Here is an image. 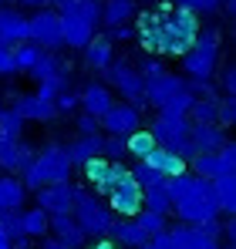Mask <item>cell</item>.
Returning a JSON list of instances; mask_svg holds the SVG:
<instances>
[{
	"instance_id": "1",
	"label": "cell",
	"mask_w": 236,
	"mask_h": 249,
	"mask_svg": "<svg viewBox=\"0 0 236 249\" xmlns=\"http://www.w3.org/2000/svg\"><path fill=\"white\" fill-rule=\"evenodd\" d=\"M199 14L179 3H158L156 10H138L135 17V37L145 47V54L158 57H179L199 34Z\"/></svg>"
},
{
	"instance_id": "2",
	"label": "cell",
	"mask_w": 236,
	"mask_h": 249,
	"mask_svg": "<svg viewBox=\"0 0 236 249\" xmlns=\"http://www.w3.org/2000/svg\"><path fill=\"white\" fill-rule=\"evenodd\" d=\"M165 189H169L176 219L186 222V226H199V222H206V219L223 215V212H219V199H216V185H213L209 178L193 175L189 168L179 172V175H169V178H165Z\"/></svg>"
},
{
	"instance_id": "3",
	"label": "cell",
	"mask_w": 236,
	"mask_h": 249,
	"mask_svg": "<svg viewBox=\"0 0 236 249\" xmlns=\"http://www.w3.org/2000/svg\"><path fill=\"white\" fill-rule=\"evenodd\" d=\"M71 159H68V148L61 142H51L44 145L40 152H34L31 165L20 172V182L27 192H38L40 185H51V182H68L71 178Z\"/></svg>"
},
{
	"instance_id": "4",
	"label": "cell",
	"mask_w": 236,
	"mask_h": 249,
	"mask_svg": "<svg viewBox=\"0 0 236 249\" xmlns=\"http://www.w3.org/2000/svg\"><path fill=\"white\" fill-rule=\"evenodd\" d=\"M219 47H223V34H219L216 27H199L196 41L179 54V61H182V78L213 81V74H216V68H219Z\"/></svg>"
},
{
	"instance_id": "5",
	"label": "cell",
	"mask_w": 236,
	"mask_h": 249,
	"mask_svg": "<svg viewBox=\"0 0 236 249\" xmlns=\"http://www.w3.org/2000/svg\"><path fill=\"white\" fill-rule=\"evenodd\" d=\"M145 105H152L162 115H189V105H193V91L186 88L182 74H158L152 81H145Z\"/></svg>"
},
{
	"instance_id": "6",
	"label": "cell",
	"mask_w": 236,
	"mask_h": 249,
	"mask_svg": "<svg viewBox=\"0 0 236 249\" xmlns=\"http://www.w3.org/2000/svg\"><path fill=\"white\" fill-rule=\"evenodd\" d=\"M71 215H75L78 229L84 232V239H101V236H108V229H112V222H115V212L105 206V199L95 196V192H88V189H78Z\"/></svg>"
},
{
	"instance_id": "7",
	"label": "cell",
	"mask_w": 236,
	"mask_h": 249,
	"mask_svg": "<svg viewBox=\"0 0 236 249\" xmlns=\"http://www.w3.org/2000/svg\"><path fill=\"white\" fill-rule=\"evenodd\" d=\"M149 131H152L156 145L176 152L179 159H186V165H189V159L196 155L193 145H189V118H186V115H162V111H156Z\"/></svg>"
},
{
	"instance_id": "8",
	"label": "cell",
	"mask_w": 236,
	"mask_h": 249,
	"mask_svg": "<svg viewBox=\"0 0 236 249\" xmlns=\"http://www.w3.org/2000/svg\"><path fill=\"white\" fill-rule=\"evenodd\" d=\"M105 84L121 94V101H128V105H135V108H142L145 105V81H142V74L135 71V64H128V61H112L105 71Z\"/></svg>"
},
{
	"instance_id": "9",
	"label": "cell",
	"mask_w": 236,
	"mask_h": 249,
	"mask_svg": "<svg viewBox=\"0 0 236 249\" xmlns=\"http://www.w3.org/2000/svg\"><path fill=\"white\" fill-rule=\"evenodd\" d=\"M27 41L38 44L40 51H64V37H61V17L54 7H40L27 17Z\"/></svg>"
},
{
	"instance_id": "10",
	"label": "cell",
	"mask_w": 236,
	"mask_h": 249,
	"mask_svg": "<svg viewBox=\"0 0 236 249\" xmlns=\"http://www.w3.org/2000/svg\"><path fill=\"white\" fill-rule=\"evenodd\" d=\"M81 172H84V182H88V185L95 189V196H101V199L108 196V189L115 185L118 178L128 175V168L121 165V162H108V159H101V155L91 159V162H84Z\"/></svg>"
},
{
	"instance_id": "11",
	"label": "cell",
	"mask_w": 236,
	"mask_h": 249,
	"mask_svg": "<svg viewBox=\"0 0 236 249\" xmlns=\"http://www.w3.org/2000/svg\"><path fill=\"white\" fill-rule=\"evenodd\" d=\"M105 206L112 209L118 219H132V215L142 209V189L135 185V178H132V175H125V178H118L115 185L108 189Z\"/></svg>"
},
{
	"instance_id": "12",
	"label": "cell",
	"mask_w": 236,
	"mask_h": 249,
	"mask_svg": "<svg viewBox=\"0 0 236 249\" xmlns=\"http://www.w3.org/2000/svg\"><path fill=\"white\" fill-rule=\"evenodd\" d=\"M98 124H101V135H132L135 128H142V111L135 108V105H128V101H115L101 118H98Z\"/></svg>"
},
{
	"instance_id": "13",
	"label": "cell",
	"mask_w": 236,
	"mask_h": 249,
	"mask_svg": "<svg viewBox=\"0 0 236 249\" xmlns=\"http://www.w3.org/2000/svg\"><path fill=\"white\" fill-rule=\"evenodd\" d=\"M75 196H78V185L68 178V182H51V185H40L38 189V209H44L47 215H64L75 209Z\"/></svg>"
},
{
	"instance_id": "14",
	"label": "cell",
	"mask_w": 236,
	"mask_h": 249,
	"mask_svg": "<svg viewBox=\"0 0 236 249\" xmlns=\"http://www.w3.org/2000/svg\"><path fill=\"white\" fill-rule=\"evenodd\" d=\"M230 142L226 128L216 122H189V145L193 152L202 155V152H223V145Z\"/></svg>"
},
{
	"instance_id": "15",
	"label": "cell",
	"mask_w": 236,
	"mask_h": 249,
	"mask_svg": "<svg viewBox=\"0 0 236 249\" xmlns=\"http://www.w3.org/2000/svg\"><path fill=\"white\" fill-rule=\"evenodd\" d=\"M34 152H38V148L27 145L24 138H7V135H0V168H3L7 175L24 172V168L31 165Z\"/></svg>"
},
{
	"instance_id": "16",
	"label": "cell",
	"mask_w": 236,
	"mask_h": 249,
	"mask_svg": "<svg viewBox=\"0 0 236 249\" xmlns=\"http://www.w3.org/2000/svg\"><path fill=\"white\" fill-rule=\"evenodd\" d=\"M112 105H115V91L105 81H88L78 91V108L88 111V115H95V118H101Z\"/></svg>"
},
{
	"instance_id": "17",
	"label": "cell",
	"mask_w": 236,
	"mask_h": 249,
	"mask_svg": "<svg viewBox=\"0 0 236 249\" xmlns=\"http://www.w3.org/2000/svg\"><path fill=\"white\" fill-rule=\"evenodd\" d=\"M20 41H27V17L17 7L3 3L0 7V47H17Z\"/></svg>"
},
{
	"instance_id": "18",
	"label": "cell",
	"mask_w": 236,
	"mask_h": 249,
	"mask_svg": "<svg viewBox=\"0 0 236 249\" xmlns=\"http://www.w3.org/2000/svg\"><path fill=\"white\" fill-rule=\"evenodd\" d=\"M10 108H17L24 122H54V118H58L54 101H51V98H40L38 91H34V94H20Z\"/></svg>"
},
{
	"instance_id": "19",
	"label": "cell",
	"mask_w": 236,
	"mask_h": 249,
	"mask_svg": "<svg viewBox=\"0 0 236 249\" xmlns=\"http://www.w3.org/2000/svg\"><path fill=\"white\" fill-rule=\"evenodd\" d=\"M81 54H84V64H88L91 71H105V68L115 61V41H112L108 34H95L91 41L81 47Z\"/></svg>"
},
{
	"instance_id": "20",
	"label": "cell",
	"mask_w": 236,
	"mask_h": 249,
	"mask_svg": "<svg viewBox=\"0 0 236 249\" xmlns=\"http://www.w3.org/2000/svg\"><path fill=\"white\" fill-rule=\"evenodd\" d=\"M135 17H138V0H101V24L108 31L135 24Z\"/></svg>"
},
{
	"instance_id": "21",
	"label": "cell",
	"mask_w": 236,
	"mask_h": 249,
	"mask_svg": "<svg viewBox=\"0 0 236 249\" xmlns=\"http://www.w3.org/2000/svg\"><path fill=\"white\" fill-rule=\"evenodd\" d=\"M47 236L61 239L68 249H81V246H84V232L78 229V222H75L71 212H64V215H51V222H47Z\"/></svg>"
},
{
	"instance_id": "22",
	"label": "cell",
	"mask_w": 236,
	"mask_h": 249,
	"mask_svg": "<svg viewBox=\"0 0 236 249\" xmlns=\"http://www.w3.org/2000/svg\"><path fill=\"white\" fill-rule=\"evenodd\" d=\"M58 17H61V37H64V47H71V51H81L84 44L98 34V31H95L88 20H81V17H68V14H58Z\"/></svg>"
},
{
	"instance_id": "23",
	"label": "cell",
	"mask_w": 236,
	"mask_h": 249,
	"mask_svg": "<svg viewBox=\"0 0 236 249\" xmlns=\"http://www.w3.org/2000/svg\"><path fill=\"white\" fill-rule=\"evenodd\" d=\"M189 172L199 175V178L216 182L219 175H226V172H233V168H230V162H226L219 152H202V155H193V159H189Z\"/></svg>"
},
{
	"instance_id": "24",
	"label": "cell",
	"mask_w": 236,
	"mask_h": 249,
	"mask_svg": "<svg viewBox=\"0 0 236 249\" xmlns=\"http://www.w3.org/2000/svg\"><path fill=\"white\" fill-rule=\"evenodd\" d=\"M108 236H112L121 249L125 246L128 249H142L145 243H149V236L142 232V226H138L135 219H118V215H115V222H112V229H108Z\"/></svg>"
},
{
	"instance_id": "25",
	"label": "cell",
	"mask_w": 236,
	"mask_h": 249,
	"mask_svg": "<svg viewBox=\"0 0 236 249\" xmlns=\"http://www.w3.org/2000/svg\"><path fill=\"white\" fill-rule=\"evenodd\" d=\"M101 131L98 135H78L75 142H68L64 148H68V159H71V165H84V162H91V159H98L101 155Z\"/></svg>"
},
{
	"instance_id": "26",
	"label": "cell",
	"mask_w": 236,
	"mask_h": 249,
	"mask_svg": "<svg viewBox=\"0 0 236 249\" xmlns=\"http://www.w3.org/2000/svg\"><path fill=\"white\" fill-rule=\"evenodd\" d=\"M169 232L179 239V246H182V249H223V246H219V239L206 236L199 226H186V222H179V226H169Z\"/></svg>"
},
{
	"instance_id": "27",
	"label": "cell",
	"mask_w": 236,
	"mask_h": 249,
	"mask_svg": "<svg viewBox=\"0 0 236 249\" xmlns=\"http://www.w3.org/2000/svg\"><path fill=\"white\" fill-rule=\"evenodd\" d=\"M54 10H58V14H68V17L88 20L95 31L101 27V0H61Z\"/></svg>"
},
{
	"instance_id": "28",
	"label": "cell",
	"mask_w": 236,
	"mask_h": 249,
	"mask_svg": "<svg viewBox=\"0 0 236 249\" xmlns=\"http://www.w3.org/2000/svg\"><path fill=\"white\" fill-rule=\"evenodd\" d=\"M27 202V189L17 175H0V212L7 209H24Z\"/></svg>"
},
{
	"instance_id": "29",
	"label": "cell",
	"mask_w": 236,
	"mask_h": 249,
	"mask_svg": "<svg viewBox=\"0 0 236 249\" xmlns=\"http://www.w3.org/2000/svg\"><path fill=\"white\" fill-rule=\"evenodd\" d=\"M142 162H149L152 168H158L165 178H169V175H179V172H186V168H189V165H186V159H179L176 152H169V148H162V145H156Z\"/></svg>"
},
{
	"instance_id": "30",
	"label": "cell",
	"mask_w": 236,
	"mask_h": 249,
	"mask_svg": "<svg viewBox=\"0 0 236 249\" xmlns=\"http://www.w3.org/2000/svg\"><path fill=\"white\" fill-rule=\"evenodd\" d=\"M34 81H51V78H61V74H68V68L61 64V57L54 54V51H40V57H38V64L27 71Z\"/></svg>"
},
{
	"instance_id": "31",
	"label": "cell",
	"mask_w": 236,
	"mask_h": 249,
	"mask_svg": "<svg viewBox=\"0 0 236 249\" xmlns=\"http://www.w3.org/2000/svg\"><path fill=\"white\" fill-rule=\"evenodd\" d=\"M213 185H216L219 212H226V215H236V168H233V172H226V175H219Z\"/></svg>"
},
{
	"instance_id": "32",
	"label": "cell",
	"mask_w": 236,
	"mask_h": 249,
	"mask_svg": "<svg viewBox=\"0 0 236 249\" xmlns=\"http://www.w3.org/2000/svg\"><path fill=\"white\" fill-rule=\"evenodd\" d=\"M152 148H156V138H152L149 128H135L132 135H125V152H128L135 162H142Z\"/></svg>"
},
{
	"instance_id": "33",
	"label": "cell",
	"mask_w": 236,
	"mask_h": 249,
	"mask_svg": "<svg viewBox=\"0 0 236 249\" xmlns=\"http://www.w3.org/2000/svg\"><path fill=\"white\" fill-rule=\"evenodd\" d=\"M142 209L158 212V215H169V212H172V199H169L165 182H162V185H152V189H145V192H142Z\"/></svg>"
},
{
	"instance_id": "34",
	"label": "cell",
	"mask_w": 236,
	"mask_h": 249,
	"mask_svg": "<svg viewBox=\"0 0 236 249\" xmlns=\"http://www.w3.org/2000/svg\"><path fill=\"white\" fill-rule=\"evenodd\" d=\"M20 215H24V232L31 236V239H44L47 236V222H51V215L44 212V209H20Z\"/></svg>"
},
{
	"instance_id": "35",
	"label": "cell",
	"mask_w": 236,
	"mask_h": 249,
	"mask_svg": "<svg viewBox=\"0 0 236 249\" xmlns=\"http://www.w3.org/2000/svg\"><path fill=\"white\" fill-rule=\"evenodd\" d=\"M128 175L135 178V185H138L142 192H145V189H152V185H162V182H165V175H162L158 168H152L149 162H135V165L128 168Z\"/></svg>"
},
{
	"instance_id": "36",
	"label": "cell",
	"mask_w": 236,
	"mask_h": 249,
	"mask_svg": "<svg viewBox=\"0 0 236 249\" xmlns=\"http://www.w3.org/2000/svg\"><path fill=\"white\" fill-rule=\"evenodd\" d=\"M40 57V47L31 41H20L17 47H14V68H17V74H27L34 64H38Z\"/></svg>"
},
{
	"instance_id": "37",
	"label": "cell",
	"mask_w": 236,
	"mask_h": 249,
	"mask_svg": "<svg viewBox=\"0 0 236 249\" xmlns=\"http://www.w3.org/2000/svg\"><path fill=\"white\" fill-rule=\"evenodd\" d=\"M216 111H219V98H193L189 105V122H216Z\"/></svg>"
},
{
	"instance_id": "38",
	"label": "cell",
	"mask_w": 236,
	"mask_h": 249,
	"mask_svg": "<svg viewBox=\"0 0 236 249\" xmlns=\"http://www.w3.org/2000/svg\"><path fill=\"white\" fill-rule=\"evenodd\" d=\"M132 219L142 226L145 236H156V232H162V229H169V215H158V212H149V209H138Z\"/></svg>"
},
{
	"instance_id": "39",
	"label": "cell",
	"mask_w": 236,
	"mask_h": 249,
	"mask_svg": "<svg viewBox=\"0 0 236 249\" xmlns=\"http://www.w3.org/2000/svg\"><path fill=\"white\" fill-rule=\"evenodd\" d=\"M24 118H20V111L17 108H0V135H7V138H20L24 135Z\"/></svg>"
},
{
	"instance_id": "40",
	"label": "cell",
	"mask_w": 236,
	"mask_h": 249,
	"mask_svg": "<svg viewBox=\"0 0 236 249\" xmlns=\"http://www.w3.org/2000/svg\"><path fill=\"white\" fill-rule=\"evenodd\" d=\"M135 71L142 74V81H152V78H158V74H165L169 68L162 64V57H158V54H142V57H138V64H135Z\"/></svg>"
},
{
	"instance_id": "41",
	"label": "cell",
	"mask_w": 236,
	"mask_h": 249,
	"mask_svg": "<svg viewBox=\"0 0 236 249\" xmlns=\"http://www.w3.org/2000/svg\"><path fill=\"white\" fill-rule=\"evenodd\" d=\"M128 152H125V138L121 135H105L101 138V159H108V162H121Z\"/></svg>"
},
{
	"instance_id": "42",
	"label": "cell",
	"mask_w": 236,
	"mask_h": 249,
	"mask_svg": "<svg viewBox=\"0 0 236 249\" xmlns=\"http://www.w3.org/2000/svg\"><path fill=\"white\" fill-rule=\"evenodd\" d=\"M216 124H223V128H236V98H230V94H223V98H219Z\"/></svg>"
},
{
	"instance_id": "43",
	"label": "cell",
	"mask_w": 236,
	"mask_h": 249,
	"mask_svg": "<svg viewBox=\"0 0 236 249\" xmlns=\"http://www.w3.org/2000/svg\"><path fill=\"white\" fill-rule=\"evenodd\" d=\"M142 249H182L179 246V239L169 232V229H162V232H156V236H149V243Z\"/></svg>"
},
{
	"instance_id": "44",
	"label": "cell",
	"mask_w": 236,
	"mask_h": 249,
	"mask_svg": "<svg viewBox=\"0 0 236 249\" xmlns=\"http://www.w3.org/2000/svg\"><path fill=\"white\" fill-rule=\"evenodd\" d=\"M54 108H58V115H71V111H78V94H75L71 88H64V91L54 98Z\"/></svg>"
},
{
	"instance_id": "45",
	"label": "cell",
	"mask_w": 236,
	"mask_h": 249,
	"mask_svg": "<svg viewBox=\"0 0 236 249\" xmlns=\"http://www.w3.org/2000/svg\"><path fill=\"white\" fill-rule=\"evenodd\" d=\"M172 3L189 7L193 14H213V10H219V7H223V0H172Z\"/></svg>"
},
{
	"instance_id": "46",
	"label": "cell",
	"mask_w": 236,
	"mask_h": 249,
	"mask_svg": "<svg viewBox=\"0 0 236 249\" xmlns=\"http://www.w3.org/2000/svg\"><path fill=\"white\" fill-rule=\"evenodd\" d=\"M186 88L193 91V98H219L213 81H196V78H186Z\"/></svg>"
},
{
	"instance_id": "47",
	"label": "cell",
	"mask_w": 236,
	"mask_h": 249,
	"mask_svg": "<svg viewBox=\"0 0 236 249\" xmlns=\"http://www.w3.org/2000/svg\"><path fill=\"white\" fill-rule=\"evenodd\" d=\"M75 124H78V135H98V131H101L98 118H95V115H88V111H81L78 118H75Z\"/></svg>"
},
{
	"instance_id": "48",
	"label": "cell",
	"mask_w": 236,
	"mask_h": 249,
	"mask_svg": "<svg viewBox=\"0 0 236 249\" xmlns=\"http://www.w3.org/2000/svg\"><path fill=\"white\" fill-rule=\"evenodd\" d=\"M219 88H223V94L236 98V64H226V68H223V74H219Z\"/></svg>"
},
{
	"instance_id": "49",
	"label": "cell",
	"mask_w": 236,
	"mask_h": 249,
	"mask_svg": "<svg viewBox=\"0 0 236 249\" xmlns=\"http://www.w3.org/2000/svg\"><path fill=\"white\" fill-rule=\"evenodd\" d=\"M10 74H17V68H14V47H0V78H10Z\"/></svg>"
},
{
	"instance_id": "50",
	"label": "cell",
	"mask_w": 236,
	"mask_h": 249,
	"mask_svg": "<svg viewBox=\"0 0 236 249\" xmlns=\"http://www.w3.org/2000/svg\"><path fill=\"white\" fill-rule=\"evenodd\" d=\"M199 229H202L206 236H213V239H219V236H223V222H219V215H216V219H206V222H199Z\"/></svg>"
},
{
	"instance_id": "51",
	"label": "cell",
	"mask_w": 236,
	"mask_h": 249,
	"mask_svg": "<svg viewBox=\"0 0 236 249\" xmlns=\"http://www.w3.org/2000/svg\"><path fill=\"white\" fill-rule=\"evenodd\" d=\"M219 239H226L230 249H236V215H230V219L223 222V236H219Z\"/></svg>"
},
{
	"instance_id": "52",
	"label": "cell",
	"mask_w": 236,
	"mask_h": 249,
	"mask_svg": "<svg viewBox=\"0 0 236 249\" xmlns=\"http://www.w3.org/2000/svg\"><path fill=\"white\" fill-rule=\"evenodd\" d=\"M132 34H135V24H125V27H112V31H108L112 41H125V37H132Z\"/></svg>"
},
{
	"instance_id": "53",
	"label": "cell",
	"mask_w": 236,
	"mask_h": 249,
	"mask_svg": "<svg viewBox=\"0 0 236 249\" xmlns=\"http://www.w3.org/2000/svg\"><path fill=\"white\" fill-rule=\"evenodd\" d=\"M219 155H223V159H226V162H230V168H236V142H226V145H223V152H219Z\"/></svg>"
},
{
	"instance_id": "54",
	"label": "cell",
	"mask_w": 236,
	"mask_h": 249,
	"mask_svg": "<svg viewBox=\"0 0 236 249\" xmlns=\"http://www.w3.org/2000/svg\"><path fill=\"white\" fill-rule=\"evenodd\" d=\"M88 249H121V246H118L112 236H101V239H95V243H91Z\"/></svg>"
},
{
	"instance_id": "55",
	"label": "cell",
	"mask_w": 236,
	"mask_h": 249,
	"mask_svg": "<svg viewBox=\"0 0 236 249\" xmlns=\"http://www.w3.org/2000/svg\"><path fill=\"white\" fill-rule=\"evenodd\" d=\"M40 249H68V246H64L61 239H54V236H44V239H40Z\"/></svg>"
},
{
	"instance_id": "56",
	"label": "cell",
	"mask_w": 236,
	"mask_h": 249,
	"mask_svg": "<svg viewBox=\"0 0 236 249\" xmlns=\"http://www.w3.org/2000/svg\"><path fill=\"white\" fill-rule=\"evenodd\" d=\"M14 3H20V7H31V10H40V7H47V0H14Z\"/></svg>"
},
{
	"instance_id": "57",
	"label": "cell",
	"mask_w": 236,
	"mask_h": 249,
	"mask_svg": "<svg viewBox=\"0 0 236 249\" xmlns=\"http://www.w3.org/2000/svg\"><path fill=\"white\" fill-rule=\"evenodd\" d=\"M223 7H226V14L236 20V0H223Z\"/></svg>"
},
{
	"instance_id": "58",
	"label": "cell",
	"mask_w": 236,
	"mask_h": 249,
	"mask_svg": "<svg viewBox=\"0 0 236 249\" xmlns=\"http://www.w3.org/2000/svg\"><path fill=\"white\" fill-rule=\"evenodd\" d=\"M0 249H14V243L7 239V232H3V229H0Z\"/></svg>"
},
{
	"instance_id": "59",
	"label": "cell",
	"mask_w": 236,
	"mask_h": 249,
	"mask_svg": "<svg viewBox=\"0 0 236 249\" xmlns=\"http://www.w3.org/2000/svg\"><path fill=\"white\" fill-rule=\"evenodd\" d=\"M58 3H61V0H47V7H58Z\"/></svg>"
},
{
	"instance_id": "60",
	"label": "cell",
	"mask_w": 236,
	"mask_h": 249,
	"mask_svg": "<svg viewBox=\"0 0 236 249\" xmlns=\"http://www.w3.org/2000/svg\"><path fill=\"white\" fill-rule=\"evenodd\" d=\"M152 3H172V0H152Z\"/></svg>"
},
{
	"instance_id": "61",
	"label": "cell",
	"mask_w": 236,
	"mask_h": 249,
	"mask_svg": "<svg viewBox=\"0 0 236 249\" xmlns=\"http://www.w3.org/2000/svg\"><path fill=\"white\" fill-rule=\"evenodd\" d=\"M3 3H7V0H0V7H3Z\"/></svg>"
},
{
	"instance_id": "62",
	"label": "cell",
	"mask_w": 236,
	"mask_h": 249,
	"mask_svg": "<svg viewBox=\"0 0 236 249\" xmlns=\"http://www.w3.org/2000/svg\"><path fill=\"white\" fill-rule=\"evenodd\" d=\"M233 37H236V31H233Z\"/></svg>"
},
{
	"instance_id": "63",
	"label": "cell",
	"mask_w": 236,
	"mask_h": 249,
	"mask_svg": "<svg viewBox=\"0 0 236 249\" xmlns=\"http://www.w3.org/2000/svg\"><path fill=\"white\" fill-rule=\"evenodd\" d=\"M0 108H3V105H0Z\"/></svg>"
}]
</instances>
